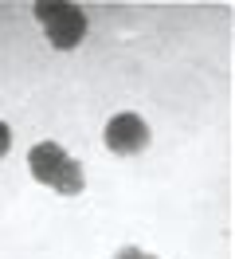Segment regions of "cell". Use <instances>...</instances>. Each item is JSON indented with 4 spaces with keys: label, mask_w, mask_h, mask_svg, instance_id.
Masks as SVG:
<instances>
[{
    "label": "cell",
    "mask_w": 235,
    "mask_h": 259,
    "mask_svg": "<svg viewBox=\"0 0 235 259\" xmlns=\"http://www.w3.org/2000/svg\"><path fill=\"white\" fill-rule=\"evenodd\" d=\"M106 149L110 153H118V157H133V153H145L149 146V126H145V118L137 114H114L106 122Z\"/></svg>",
    "instance_id": "obj_2"
},
{
    "label": "cell",
    "mask_w": 235,
    "mask_h": 259,
    "mask_svg": "<svg viewBox=\"0 0 235 259\" xmlns=\"http://www.w3.org/2000/svg\"><path fill=\"white\" fill-rule=\"evenodd\" d=\"M8 149H12V130H8V122H0V161L8 157Z\"/></svg>",
    "instance_id": "obj_5"
},
{
    "label": "cell",
    "mask_w": 235,
    "mask_h": 259,
    "mask_svg": "<svg viewBox=\"0 0 235 259\" xmlns=\"http://www.w3.org/2000/svg\"><path fill=\"white\" fill-rule=\"evenodd\" d=\"M35 16L43 24V35L51 48L59 51H71L82 44L86 35V12L78 4H63V0H39L35 4Z\"/></svg>",
    "instance_id": "obj_1"
},
{
    "label": "cell",
    "mask_w": 235,
    "mask_h": 259,
    "mask_svg": "<svg viewBox=\"0 0 235 259\" xmlns=\"http://www.w3.org/2000/svg\"><path fill=\"white\" fill-rule=\"evenodd\" d=\"M51 189H55L59 196H78L82 189H86V173H82V161L67 157V165H63L59 173H55V181H51Z\"/></svg>",
    "instance_id": "obj_4"
},
{
    "label": "cell",
    "mask_w": 235,
    "mask_h": 259,
    "mask_svg": "<svg viewBox=\"0 0 235 259\" xmlns=\"http://www.w3.org/2000/svg\"><path fill=\"white\" fill-rule=\"evenodd\" d=\"M114 259H145V251H141V247H133V243H129V247H122V251H118V255Z\"/></svg>",
    "instance_id": "obj_6"
},
{
    "label": "cell",
    "mask_w": 235,
    "mask_h": 259,
    "mask_svg": "<svg viewBox=\"0 0 235 259\" xmlns=\"http://www.w3.org/2000/svg\"><path fill=\"white\" fill-rule=\"evenodd\" d=\"M145 259H157V255H145Z\"/></svg>",
    "instance_id": "obj_7"
},
{
    "label": "cell",
    "mask_w": 235,
    "mask_h": 259,
    "mask_svg": "<svg viewBox=\"0 0 235 259\" xmlns=\"http://www.w3.org/2000/svg\"><path fill=\"white\" fill-rule=\"evenodd\" d=\"M67 157H71V153H67L59 142H39V146H31V153H28V169L39 185L51 189V181H55V173L67 165Z\"/></svg>",
    "instance_id": "obj_3"
}]
</instances>
